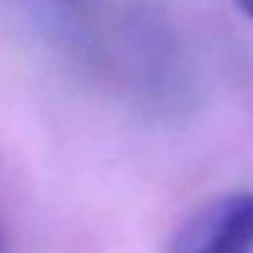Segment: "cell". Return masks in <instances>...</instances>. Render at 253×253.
<instances>
[{
    "label": "cell",
    "instance_id": "cell-1",
    "mask_svg": "<svg viewBox=\"0 0 253 253\" xmlns=\"http://www.w3.org/2000/svg\"><path fill=\"white\" fill-rule=\"evenodd\" d=\"M179 253H253V191L211 203L185 232Z\"/></svg>",
    "mask_w": 253,
    "mask_h": 253
},
{
    "label": "cell",
    "instance_id": "cell-2",
    "mask_svg": "<svg viewBox=\"0 0 253 253\" xmlns=\"http://www.w3.org/2000/svg\"><path fill=\"white\" fill-rule=\"evenodd\" d=\"M235 3H238V6L250 15V18H253V0H235Z\"/></svg>",
    "mask_w": 253,
    "mask_h": 253
},
{
    "label": "cell",
    "instance_id": "cell-3",
    "mask_svg": "<svg viewBox=\"0 0 253 253\" xmlns=\"http://www.w3.org/2000/svg\"><path fill=\"white\" fill-rule=\"evenodd\" d=\"M57 3H66V6H78V0H57Z\"/></svg>",
    "mask_w": 253,
    "mask_h": 253
}]
</instances>
